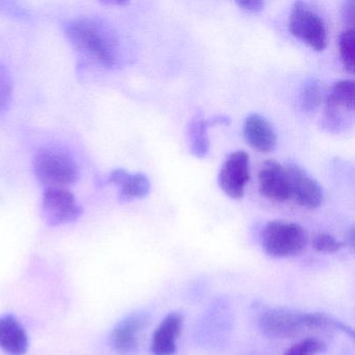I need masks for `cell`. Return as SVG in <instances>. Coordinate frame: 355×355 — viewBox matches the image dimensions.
I'll return each instance as SVG.
<instances>
[{
	"label": "cell",
	"mask_w": 355,
	"mask_h": 355,
	"mask_svg": "<svg viewBox=\"0 0 355 355\" xmlns=\"http://www.w3.org/2000/svg\"><path fill=\"white\" fill-rule=\"evenodd\" d=\"M65 34L74 49L92 63L105 68L119 65V40L113 28L101 18H74L66 24Z\"/></svg>",
	"instance_id": "obj_1"
},
{
	"label": "cell",
	"mask_w": 355,
	"mask_h": 355,
	"mask_svg": "<svg viewBox=\"0 0 355 355\" xmlns=\"http://www.w3.org/2000/svg\"><path fill=\"white\" fill-rule=\"evenodd\" d=\"M34 170L45 189H67L80 180V171L74 157L65 149L45 146L34 157Z\"/></svg>",
	"instance_id": "obj_2"
},
{
	"label": "cell",
	"mask_w": 355,
	"mask_h": 355,
	"mask_svg": "<svg viewBox=\"0 0 355 355\" xmlns=\"http://www.w3.org/2000/svg\"><path fill=\"white\" fill-rule=\"evenodd\" d=\"M326 323L325 313H299L282 309L265 311L259 321L263 334L273 338H293L306 329L324 330Z\"/></svg>",
	"instance_id": "obj_3"
},
{
	"label": "cell",
	"mask_w": 355,
	"mask_h": 355,
	"mask_svg": "<svg viewBox=\"0 0 355 355\" xmlns=\"http://www.w3.org/2000/svg\"><path fill=\"white\" fill-rule=\"evenodd\" d=\"M261 246L268 255L276 259H288L300 254L306 248L309 234L294 222H268L261 230Z\"/></svg>",
	"instance_id": "obj_4"
},
{
	"label": "cell",
	"mask_w": 355,
	"mask_h": 355,
	"mask_svg": "<svg viewBox=\"0 0 355 355\" xmlns=\"http://www.w3.org/2000/svg\"><path fill=\"white\" fill-rule=\"evenodd\" d=\"M288 30L293 36L313 51H323L327 46L325 22L302 1H297L293 5L288 18Z\"/></svg>",
	"instance_id": "obj_5"
},
{
	"label": "cell",
	"mask_w": 355,
	"mask_h": 355,
	"mask_svg": "<svg viewBox=\"0 0 355 355\" xmlns=\"http://www.w3.org/2000/svg\"><path fill=\"white\" fill-rule=\"evenodd\" d=\"M41 211L51 226L64 225L76 221L82 216V207L68 189H45Z\"/></svg>",
	"instance_id": "obj_6"
},
{
	"label": "cell",
	"mask_w": 355,
	"mask_h": 355,
	"mask_svg": "<svg viewBox=\"0 0 355 355\" xmlns=\"http://www.w3.org/2000/svg\"><path fill=\"white\" fill-rule=\"evenodd\" d=\"M150 317L145 311L130 313L116 324L109 336L111 348L119 355H134L140 345V336L149 325Z\"/></svg>",
	"instance_id": "obj_7"
},
{
	"label": "cell",
	"mask_w": 355,
	"mask_h": 355,
	"mask_svg": "<svg viewBox=\"0 0 355 355\" xmlns=\"http://www.w3.org/2000/svg\"><path fill=\"white\" fill-rule=\"evenodd\" d=\"M250 180L248 153L244 150L230 153L218 174L220 189L232 199H241Z\"/></svg>",
	"instance_id": "obj_8"
},
{
	"label": "cell",
	"mask_w": 355,
	"mask_h": 355,
	"mask_svg": "<svg viewBox=\"0 0 355 355\" xmlns=\"http://www.w3.org/2000/svg\"><path fill=\"white\" fill-rule=\"evenodd\" d=\"M284 168L288 174L290 199L304 209H318L324 201L323 189L319 182L296 164H286Z\"/></svg>",
	"instance_id": "obj_9"
},
{
	"label": "cell",
	"mask_w": 355,
	"mask_h": 355,
	"mask_svg": "<svg viewBox=\"0 0 355 355\" xmlns=\"http://www.w3.org/2000/svg\"><path fill=\"white\" fill-rule=\"evenodd\" d=\"M324 124L329 130H340L345 125V113L354 110V82H336L325 99Z\"/></svg>",
	"instance_id": "obj_10"
},
{
	"label": "cell",
	"mask_w": 355,
	"mask_h": 355,
	"mask_svg": "<svg viewBox=\"0 0 355 355\" xmlns=\"http://www.w3.org/2000/svg\"><path fill=\"white\" fill-rule=\"evenodd\" d=\"M259 190L265 198L274 202L290 199L288 178L284 166L275 161H266L259 171Z\"/></svg>",
	"instance_id": "obj_11"
},
{
	"label": "cell",
	"mask_w": 355,
	"mask_h": 355,
	"mask_svg": "<svg viewBox=\"0 0 355 355\" xmlns=\"http://www.w3.org/2000/svg\"><path fill=\"white\" fill-rule=\"evenodd\" d=\"M182 326L184 317L182 313H170L166 315L151 338V354L173 355L178 349L176 342L182 334Z\"/></svg>",
	"instance_id": "obj_12"
},
{
	"label": "cell",
	"mask_w": 355,
	"mask_h": 355,
	"mask_svg": "<svg viewBox=\"0 0 355 355\" xmlns=\"http://www.w3.org/2000/svg\"><path fill=\"white\" fill-rule=\"evenodd\" d=\"M243 132L251 148L259 153H270L275 148L277 136L270 122L259 114H250L245 119Z\"/></svg>",
	"instance_id": "obj_13"
},
{
	"label": "cell",
	"mask_w": 355,
	"mask_h": 355,
	"mask_svg": "<svg viewBox=\"0 0 355 355\" xmlns=\"http://www.w3.org/2000/svg\"><path fill=\"white\" fill-rule=\"evenodd\" d=\"M30 340L21 322L11 313L0 315V349L8 355H24Z\"/></svg>",
	"instance_id": "obj_14"
},
{
	"label": "cell",
	"mask_w": 355,
	"mask_h": 355,
	"mask_svg": "<svg viewBox=\"0 0 355 355\" xmlns=\"http://www.w3.org/2000/svg\"><path fill=\"white\" fill-rule=\"evenodd\" d=\"M109 180L120 187L121 200L145 198L150 192V180L143 173H130L124 169H116L110 174Z\"/></svg>",
	"instance_id": "obj_15"
},
{
	"label": "cell",
	"mask_w": 355,
	"mask_h": 355,
	"mask_svg": "<svg viewBox=\"0 0 355 355\" xmlns=\"http://www.w3.org/2000/svg\"><path fill=\"white\" fill-rule=\"evenodd\" d=\"M213 125V120H205L200 116H195L191 120L188 128L189 147L195 157L202 159L209 153V140L207 130Z\"/></svg>",
	"instance_id": "obj_16"
},
{
	"label": "cell",
	"mask_w": 355,
	"mask_h": 355,
	"mask_svg": "<svg viewBox=\"0 0 355 355\" xmlns=\"http://www.w3.org/2000/svg\"><path fill=\"white\" fill-rule=\"evenodd\" d=\"M323 101V87L315 78H311L303 84L300 90V105L303 111H315Z\"/></svg>",
	"instance_id": "obj_17"
},
{
	"label": "cell",
	"mask_w": 355,
	"mask_h": 355,
	"mask_svg": "<svg viewBox=\"0 0 355 355\" xmlns=\"http://www.w3.org/2000/svg\"><path fill=\"white\" fill-rule=\"evenodd\" d=\"M338 53L345 70L349 73L354 72V30L346 28L340 32L338 38Z\"/></svg>",
	"instance_id": "obj_18"
},
{
	"label": "cell",
	"mask_w": 355,
	"mask_h": 355,
	"mask_svg": "<svg viewBox=\"0 0 355 355\" xmlns=\"http://www.w3.org/2000/svg\"><path fill=\"white\" fill-rule=\"evenodd\" d=\"M14 85L7 66L0 63V115H3L13 97Z\"/></svg>",
	"instance_id": "obj_19"
},
{
	"label": "cell",
	"mask_w": 355,
	"mask_h": 355,
	"mask_svg": "<svg viewBox=\"0 0 355 355\" xmlns=\"http://www.w3.org/2000/svg\"><path fill=\"white\" fill-rule=\"evenodd\" d=\"M326 350V345L319 338H307L296 343L284 355H318Z\"/></svg>",
	"instance_id": "obj_20"
},
{
	"label": "cell",
	"mask_w": 355,
	"mask_h": 355,
	"mask_svg": "<svg viewBox=\"0 0 355 355\" xmlns=\"http://www.w3.org/2000/svg\"><path fill=\"white\" fill-rule=\"evenodd\" d=\"M344 246V243L336 240L331 234H319L313 240V248L320 253H336Z\"/></svg>",
	"instance_id": "obj_21"
},
{
	"label": "cell",
	"mask_w": 355,
	"mask_h": 355,
	"mask_svg": "<svg viewBox=\"0 0 355 355\" xmlns=\"http://www.w3.org/2000/svg\"><path fill=\"white\" fill-rule=\"evenodd\" d=\"M342 17L348 28H353L355 24V3L349 0L342 7Z\"/></svg>",
	"instance_id": "obj_22"
},
{
	"label": "cell",
	"mask_w": 355,
	"mask_h": 355,
	"mask_svg": "<svg viewBox=\"0 0 355 355\" xmlns=\"http://www.w3.org/2000/svg\"><path fill=\"white\" fill-rule=\"evenodd\" d=\"M238 7H240L243 11L248 12V13H259L263 11L265 8V3L259 1V0H245V1H238L236 3Z\"/></svg>",
	"instance_id": "obj_23"
},
{
	"label": "cell",
	"mask_w": 355,
	"mask_h": 355,
	"mask_svg": "<svg viewBox=\"0 0 355 355\" xmlns=\"http://www.w3.org/2000/svg\"><path fill=\"white\" fill-rule=\"evenodd\" d=\"M354 244H355V234H354V228H350L349 230V232H347L346 234V243H345V245H348L349 247H350L351 249H354Z\"/></svg>",
	"instance_id": "obj_24"
}]
</instances>
